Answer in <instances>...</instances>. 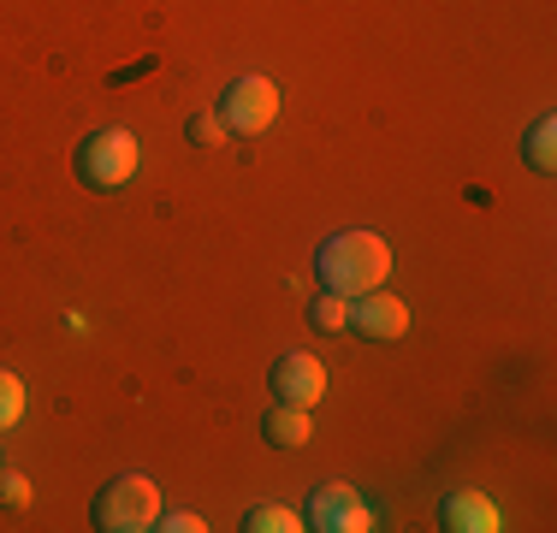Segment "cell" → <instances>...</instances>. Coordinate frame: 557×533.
Returning <instances> with one entry per match:
<instances>
[{"label":"cell","mask_w":557,"mask_h":533,"mask_svg":"<svg viewBox=\"0 0 557 533\" xmlns=\"http://www.w3.org/2000/svg\"><path fill=\"white\" fill-rule=\"evenodd\" d=\"M314 273H321V285L338 290V297H368V290H380L392 278V249L380 232H338L321 244Z\"/></svg>","instance_id":"obj_1"},{"label":"cell","mask_w":557,"mask_h":533,"mask_svg":"<svg viewBox=\"0 0 557 533\" xmlns=\"http://www.w3.org/2000/svg\"><path fill=\"white\" fill-rule=\"evenodd\" d=\"M137 137L131 131H89L84 142H77L72 154V172L89 184V190H119V184H131V172H137Z\"/></svg>","instance_id":"obj_2"},{"label":"cell","mask_w":557,"mask_h":533,"mask_svg":"<svg viewBox=\"0 0 557 533\" xmlns=\"http://www.w3.org/2000/svg\"><path fill=\"white\" fill-rule=\"evenodd\" d=\"M89 516H96L101 533H143V528H154V516H161V492H154V480H143V474H119L96 492V510Z\"/></svg>","instance_id":"obj_3"},{"label":"cell","mask_w":557,"mask_h":533,"mask_svg":"<svg viewBox=\"0 0 557 533\" xmlns=\"http://www.w3.org/2000/svg\"><path fill=\"white\" fill-rule=\"evenodd\" d=\"M220 125L232 131V137H261V131L278 119V89L268 77H237V84H225L220 96Z\"/></svg>","instance_id":"obj_4"},{"label":"cell","mask_w":557,"mask_h":533,"mask_svg":"<svg viewBox=\"0 0 557 533\" xmlns=\"http://www.w3.org/2000/svg\"><path fill=\"white\" fill-rule=\"evenodd\" d=\"M302 528H321V533H368L374 528V510L356 498L350 486H321L302 510Z\"/></svg>","instance_id":"obj_5"},{"label":"cell","mask_w":557,"mask_h":533,"mask_svg":"<svg viewBox=\"0 0 557 533\" xmlns=\"http://www.w3.org/2000/svg\"><path fill=\"white\" fill-rule=\"evenodd\" d=\"M268 380H273V397H278V404L314 409V404L326 397V368L314 362L309 350H285V356L273 362V373H268Z\"/></svg>","instance_id":"obj_6"},{"label":"cell","mask_w":557,"mask_h":533,"mask_svg":"<svg viewBox=\"0 0 557 533\" xmlns=\"http://www.w3.org/2000/svg\"><path fill=\"white\" fill-rule=\"evenodd\" d=\"M350 332H362V338H374V344H392L409 332V309L380 285V290H368V297H350Z\"/></svg>","instance_id":"obj_7"},{"label":"cell","mask_w":557,"mask_h":533,"mask_svg":"<svg viewBox=\"0 0 557 533\" xmlns=\"http://www.w3.org/2000/svg\"><path fill=\"white\" fill-rule=\"evenodd\" d=\"M440 528L445 533H498V504L481 498V492H450L440 504Z\"/></svg>","instance_id":"obj_8"},{"label":"cell","mask_w":557,"mask_h":533,"mask_svg":"<svg viewBox=\"0 0 557 533\" xmlns=\"http://www.w3.org/2000/svg\"><path fill=\"white\" fill-rule=\"evenodd\" d=\"M261 433H268V445L278 450H297V445H309V409H297V404H278L268 421H261Z\"/></svg>","instance_id":"obj_9"},{"label":"cell","mask_w":557,"mask_h":533,"mask_svg":"<svg viewBox=\"0 0 557 533\" xmlns=\"http://www.w3.org/2000/svg\"><path fill=\"white\" fill-rule=\"evenodd\" d=\"M522 160L534 172H557V119L546 113V119H534V125H528V137H522Z\"/></svg>","instance_id":"obj_10"},{"label":"cell","mask_w":557,"mask_h":533,"mask_svg":"<svg viewBox=\"0 0 557 533\" xmlns=\"http://www.w3.org/2000/svg\"><path fill=\"white\" fill-rule=\"evenodd\" d=\"M309 326L326 332V338H333V332H344V326H350V297H338V290H321V297L309 302Z\"/></svg>","instance_id":"obj_11"},{"label":"cell","mask_w":557,"mask_h":533,"mask_svg":"<svg viewBox=\"0 0 557 533\" xmlns=\"http://www.w3.org/2000/svg\"><path fill=\"white\" fill-rule=\"evenodd\" d=\"M244 528H249V533H297L302 516L285 510V504H256V510L244 516Z\"/></svg>","instance_id":"obj_12"},{"label":"cell","mask_w":557,"mask_h":533,"mask_svg":"<svg viewBox=\"0 0 557 533\" xmlns=\"http://www.w3.org/2000/svg\"><path fill=\"white\" fill-rule=\"evenodd\" d=\"M18 421H24V380L0 368V433H7V426H18Z\"/></svg>","instance_id":"obj_13"},{"label":"cell","mask_w":557,"mask_h":533,"mask_svg":"<svg viewBox=\"0 0 557 533\" xmlns=\"http://www.w3.org/2000/svg\"><path fill=\"white\" fill-rule=\"evenodd\" d=\"M184 137H190V142H202V149H220V142L232 137V131L220 125V113H190V125H184Z\"/></svg>","instance_id":"obj_14"},{"label":"cell","mask_w":557,"mask_h":533,"mask_svg":"<svg viewBox=\"0 0 557 533\" xmlns=\"http://www.w3.org/2000/svg\"><path fill=\"white\" fill-rule=\"evenodd\" d=\"M0 504H7V510H24V504H30V480L0 469Z\"/></svg>","instance_id":"obj_15"},{"label":"cell","mask_w":557,"mask_h":533,"mask_svg":"<svg viewBox=\"0 0 557 533\" xmlns=\"http://www.w3.org/2000/svg\"><path fill=\"white\" fill-rule=\"evenodd\" d=\"M154 528H161V533H202L208 522H202V516H190V510H178V516H154Z\"/></svg>","instance_id":"obj_16"}]
</instances>
